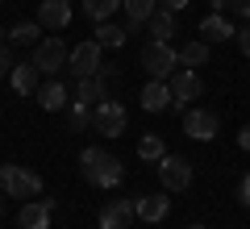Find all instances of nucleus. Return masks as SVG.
<instances>
[{
	"instance_id": "obj_8",
	"label": "nucleus",
	"mask_w": 250,
	"mask_h": 229,
	"mask_svg": "<svg viewBox=\"0 0 250 229\" xmlns=\"http://www.w3.org/2000/svg\"><path fill=\"white\" fill-rule=\"evenodd\" d=\"M200 92H205V83H200V75H196L192 67H184V71L171 75V96H175V100H171V108H175V113H184Z\"/></svg>"
},
{
	"instance_id": "obj_34",
	"label": "nucleus",
	"mask_w": 250,
	"mask_h": 229,
	"mask_svg": "<svg viewBox=\"0 0 250 229\" xmlns=\"http://www.w3.org/2000/svg\"><path fill=\"white\" fill-rule=\"evenodd\" d=\"M188 229H205V225H200V221H196V225H188Z\"/></svg>"
},
{
	"instance_id": "obj_33",
	"label": "nucleus",
	"mask_w": 250,
	"mask_h": 229,
	"mask_svg": "<svg viewBox=\"0 0 250 229\" xmlns=\"http://www.w3.org/2000/svg\"><path fill=\"white\" fill-rule=\"evenodd\" d=\"M4 200H9V196H4V192H0V217H4Z\"/></svg>"
},
{
	"instance_id": "obj_20",
	"label": "nucleus",
	"mask_w": 250,
	"mask_h": 229,
	"mask_svg": "<svg viewBox=\"0 0 250 229\" xmlns=\"http://www.w3.org/2000/svg\"><path fill=\"white\" fill-rule=\"evenodd\" d=\"M146 25H150L154 42H171V38H175V13H171V9H154Z\"/></svg>"
},
{
	"instance_id": "obj_21",
	"label": "nucleus",
	"mask_w": 250,
	"mask_h": 229,
	"mask_svg": "<svg viewBox=\"0 0 250 229\" xmlns=\"http://www.w3.org/2000/svg\"><path fill=\"white\" fill-rule=\"evenodd\" d=\"M62 113H67V129L71 133H83L92 125V104H83V100H71Z\"/></svg>"
},
{
	"instance_id": "obj_23",
	"label": "nucleus",
	"mask_w": 250,
	"mask_h": 229,
	"mask_svg": "<svg viewBox=\"0 0 250 229\" xmlns=\"http://www.w3.org/2000/svg\"><path fill=\"white\" fill-rule=\"evenodd\" d=\"M163 154H167V142H163L159 133H146V138L138 142V159L142 163H159Z\"/></svg>"
},
{
	"instance_id": "obj_22",
	"label": "nucleus",
	"mask_w": 250,
	"mask_h": 229,
	"mask_svg": "<svg viewBox=\"0 0 250 229\" xmlns=\"http://www.w3.org/2000/svg\"><path fill=\"white\" fill-rule=\"evenodd\" d=\"M208 62V42H184L179 46V67H205Z\"/></svg>"
},
{
	"instance_id": "obj_3",
	"label": "nucleus",
	"mask_w": 250,
	"mask_h": 229,
	"mask_svg": "<svg viewBox=\"0 0 250 229\" xmlns=\"http://www.w3.org/2000/svg\"><path fill=\"white\" fill-rule=\"evenodd\" d=\"M67 59H71V50H67V42H62L59 34H54V38H42V42L34 46V59H29V62H34L42 75H50V80H54V75L67 71Z\"/></svg>"
},
{
	"instance_id": "obj_35",
	"label": "nucleus",
	"mask_w": 250,
	"mask_h": 229,
	"mask_svg": "<svg viewBox=\"0 0 250 229\" xmlns=\"http://www.w3.org/2000/svg\"><path fill=\"white\" fill-rule=\"evenodd\" d=\"M0 4H9V0H0Z\"/></svg>"
},
{
	"instance_id": "obj_1",
	"label": "nucleus",
	"mask_w": 250,
	"mask_h": 229,
	"mask_svg": "<svg viewBox=\"0 0 250 229\" xmlns=\"http://www.w3.org/2000/svg\"><path fill=\"white\" fill-rule=\"evenodd\" d=\"M80 171H83V179H88L92 187H104V192L125 179V163L117 159L113 150H104V146L80 150Z\"/></svg>"
},
{
	"instance_id": "obj_28",
	"label": "nucleus",
	"mask_w": 250,
	"mask_h": 229,
	"mask_svg": "<svg viewBox=\"0 0 250 229\" xmlns=\"http://www.w3.org/2000/svg\"><path fill=\"white\" fill-rule=\"evenodd\" d=\"M233 38H238L242 54H246V59H250V21H246V25H242V29H238V34H233Z\"/></svg>"
},
{
	"instance_id": "obj_32",
	"label": "nucleus",
	"mask_w": 250,
	"mask_h": 229,
	"mask_svg": "<svg viewBox=\"0 0 250 229\" xmlns=\"http://www.w3.org/2000/svg\"><path fill=\"white\" fill-rule=\"evenodd\" d=\"M213 4V13H221V9H229V0H208Z\"/></svg>"
},
{
	"instance_id": "obj_31",
	"label": "nucleus",
	"mask_w": 250,
	"mask_h": 229,
	"mask_svg": "<svg viewBox=\"0 0 250 229\" xmlns=\"http://www.w3.org/2000/svg\"><path fill=\"white\" fill-rule=\"evenodd\" d=\"M184 4H188V0H159V9H171V13H179Z\"/></svg>"
},
{
	"instance_id": "obj_15",
	"label": "nucleus",
	"mask_w": 250,
	"mask_h": 229,
	"mask_svg": "<svg viewBox=\"0 0 250 229\" xmlns=\"http://www.w3.org/2000/svg\"><path fill=\"white\" fill-rule=\"evenodd\" d=\"M38 104L46 108V113H62V108L71 104V92H67V83L54 75V80H46L42 88H38Z\"/></svg>"
},
{
	"instance_id": "obj_18",
	"label": "nucleus",
	"mask_w": 250,
	"mask_h": 229,
	"mask_svg": "<svg viewBox=\"0 0 250 229\" xmlns=\"http://www.w3.org/2000/svg\"><path fill=\"white\" fill-rule=\"evenodd\" d=\"M200 34H205V42H229V38L238 34V29H233L229 21L221 17V13H208V17L200 21Z\"/></svg>"
},
{
	"instance_id": "obj_14",
	"label": "nucleus",
	"mask_w": 250,
	"mask_h": 229,
	"mask_svg": "<svg viewBox=\"0 0 250 229\" xmlns=\"http://www.w3.org/2000/svg\"><path fill=\"white\" fill-rule=\"evenodd\" d=\"M9 83L17 96H38V88H42V71L34 67V62H17V67L9 71Z\"/></svg>"
},
{
	"instance_id": "obj_5",
	"label": "nucleus",
	"mask_w": 250,
	"mask_h": 229,
	"mask_svg": "<svg viewBox=\"0 0 250 229\" xmlns=\"http://www.w3.org/2000/svg\"><path fill=\"white\" fill-rule=\"evenodd\" d=\"M175 67H179V50L171 42L142 46V71L150 75V80H167V75H175Z\"/></svg>"
},
{
	"instance_id": "obj_25",
	"label": "nucleus",
	"mask_w": 250,
	"mask_h": 229,
	"mask_svg": "<svg viewBox=\"0 0 250 229\" xmlns=\"http://www.w3.org/2000/svg\"><path fill=\"white\" fill-rule=\"evenodd\" d=\"M117 9H121V0H83V13L92 21H113Z\"/></svg>"
},
{
	"instance_id": "obj_11",
	"label": "nucleus",
	"mask_w": 250,
	"mask_h": 229,
	"mask_svg": "<svg viewBox=\"0 0 250 229\" xmlns=\"http://www.w3.org/2000/svg\"><path fill=\"white\" fill-rule=\"evenodd\" d=\"M50 217H54V200H25L21 204V217H17V225L21 229H50Z\"/></svg>"
},
{
	"instance_id": "obj_6",
	"label": "nucleus",
	"mask_w": 250,
	"mask_h": 229,
	"mask_svg": "<svg viewBox=\"0 0 250 229\" xmlns=\"http://www.w3.org/2000/svg\"><path fill=\"white\" fill-rule=\"evenodd\" d=\"M159 184L167 187V192H184V187H192V163L179 159V154H163L159 163Z\"/></svg>"
},
{
	"instance_id": "obj_17",
	"label": "nucleus",
	"mask_w": 250,
	"mask_h": 229,
	"mask_svg": "<svg viewBox=\"0 0 250 229\" xmlns=\"http://www.w3.org/2000/svg\"><path fill=\"white\" fill-rule=\"evenodd\" d=\"M121 9H125V29L134 34V29H142L150 21V13L159 9V0H121Z\"/></svg>"
},
{
	"instance_id": "obj_2",
	"label": "nucleus",
	"mask_w": 250,
	"mask_h": 229,
	"mask_svg": "<svg viewBox=\"0 0 250 229\" xmlns=\"http://www.w3.org/2000/svg\"><path fill=\"white\" fill-rule=\"evenodd\" d=\"M0 192L9 200H34V196H42V175L21 163H0Z\"/></svg>"
},
{
	"instance_id": "obj_13",
	"label": "nucleus",
	"mask_w": 250,
	"mask_h": 229,
	"mask_svg": "<svg viewBox=\"0 0 250 229\" xmlns=\"http://www.w3.org/2000/svg\"><path fill=\"white\" fill-rule=\"evenodd\" d=\"M138 100H142L146 113H167L175 96H171V83H167V80H150L142 92H138Z\"/></svg>"
},
{
	"instance_id": "obj_26",
	"label": "nucleus",
	"mask_w": 250,
	"mask_h": 229,
	"mask_svg": "<svg viewBox=\"0 0 250 229\" xmlns=\"http://www.w3.org/2000/svg\"><path fill=\"white\" fill-rule=\"evenodd\" d=\"M17 67V59H13V50H9V42H0V80L9 75V71Z\"/></svg>"
},
{
	"instance_id": "obj_19",
	"label": "nucleus",
	"mask_w": 250,
	"mask_h": 229,
	"mask_svg": "<svg viewBox=\"0 0 250 229\" xmlns=\"http://www.w3.org/2000/svg\"><path fill=\"white\" fill-rule=\"evenodd\" d=\"M96 38L100 46H104V50H117V46H125V38H129V29L125 25H117V21H96Z\"/></svg>"
},
{
	"instance_id": "obj_9",
	"label": "nucleus",
	"mask_w": 250,
	"mask_h": 229,
	"mask_svg": "<svg viewBox=\"0 0 250 229\" xmlns=\"http://www.w3.org/2000/svg\"><path fill=\"white\" fill-rule=\"evenodd\" d=\"M217 129H221V121H217L213 108H184V133L196 142H213Z\"/></svg>"
},
{
	"instance_id": "obj_24",
	"label": "nucleus",
	"mask_w": 250,
	"mask_h": 229,
	"mask_svg": "<svg viewBox=\"0 0 250 229\" xmlns=\"http://www.w3.org/2000/svg\"><path fill=\"white\" fill-rule=\"evenodd\" d=\"M38 34H42L38 21H17V25L9 29V42H17V46H38Z\"/></svg>"
},
{
	"instance_id": "obj_7",
	"label": "nucleus",
	"mask_w": 250,
	"mask_h": 229,
	"mask_svg": "<svg viewBox=\"0 0 250 229\" xmlns=\"http://www.w3.org/2000/svg\"><path fill=\"white\" fill-rule=\"evenodd\" d=\"M100 50H104V46H100L96 38H88V42L71 46V59H67V71H71L75 80H88V75H96V71H100Z\"/></svg>"
},
{
	"instance_id": "obj_27",
	"label": "nucleus",
	"mask_w": 250,
	"mask_h": 229,
	"mask_svg": "<svg viewBox=\"0 0 250 229\" xmlns=\"http://www.w3.org/2000/svg\"><path fill=\"white\" fill-rule=\"evenodd\" d=\"M238 204H242V208H250V171L238 179Z\"/></svg>"
},
{
	"instance_id": "obj_30",
	"label": "nucleus",
	"mask_w": 250,
	"mask_h": 229,
	"mask_svg": "<svg viewBox=\"0 0 250 229\" xmlns=\"http://www.w3.org/2000/svg\"><path fill=\"white\" fill-rule=\"evenodd\" d=\"M238 146L250 150V125H242V129H238Z\"/></svg>"
},
{
	"instance_id": "obj_12",
	"label": "nucleus",
	"mask_w": 250,
	"mask_h": 229,
	"mask_svg": "<svg viewBox=\"0 0 250 229\" xmlns=\"http://www.w3.org/2000/svg\"><path fill=\"white\" fill-rule=\"evenodd\" d=\"M96 221H100V229H125L134 221V200H104Z\"/></svg>"
},
{
	"instance_id": "obj_10",
	"label": "nucleus",
	"mask_w": 250,
	"mask_h": 229,
	"mask_svg": "<svg viewBox=\"0 0 250 229\" xmlns=\"http://www.w3.org/2000/svg\"><path fill=\"white\" fill-rule=\"evenodd\" d=\"M71 17H75L71 0H42V4H38V25H42L46 34L67 29V25H71Z\"/></svg>"
},
{
	"instance_id": "obj_4",
	"label": "nucleus",
	"mask_w": 250,
	"mask_h": 229,
	"mask_svg": "<svg viewBox=\"0 0 250 229\" xmlns=\"http://www.w3.org/2000/svg\"><path fill=\"white\" fill-rule=\"evenodd\" d=\"M125 125H129V113H125L121 100L108 96V100H100V104L92 108V129H96L100 138H121Z\"/></svg>"
},
{
	"instance_id": "obj_29",
	"label": "nucleus",
	"mask_w": 250,
	"mask_h": 229,
	"mask_svg": "<svg viewBox=\"0 0 250 229\" xmlns=\"http://www.w3.org/2000/svg\"><path fill=\"white\" fill-rule=\"evenodd\" d=\"M229 9L238 13V17H246V21H250V0H229Z\"/></svg>"
},
{
	"instance_id": "obj_16",
	"label": "nucleus",
	"mask_w": 250,
	"mask_h": 229,
	"mask_svg": "<svg viewBox=\"0 0 250 229\" xmlns=\"http://www.w3.org/2000/svg\"><path fill=\"white\" fill-rule=\"evenodd\" d=\"M167 212H171V200H167V196H134V217L146 221V225H159Z\"/></svg>"
}]
</instances>
